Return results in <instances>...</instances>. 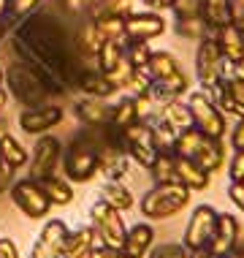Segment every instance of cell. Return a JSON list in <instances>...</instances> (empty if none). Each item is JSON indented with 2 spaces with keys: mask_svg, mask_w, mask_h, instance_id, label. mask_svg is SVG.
<instances>
[{
  "mask_svg": "<svg viewBox=\"0 0 244 258\" xmlns=\"http://www.w3.org/2000/svg\"><path fill=\"white\" fill-rule=\"evenodd\" d=\"M11 49L17 60H25L44 71L62 93L76 85V74L85 68L73 49V38L52 14L36 11L17 22L11 30Z\"/></svg>",
  "mask_w": 244,
  "mask_h": 258,
  "instance_id": "6da1fadb",
  "label": "cell"
},
{
  "mask_svg": "<svg viewBox=\"0 0 244 258\" xmlns=\"http://www.w3.org/2000/svg\"><path fill=\"white\" fill-rule=\"evenodd\" d=\"M6 87H9V93L25 109L49 103L52 95H62V90L44 71H38L36 66H30L25 60H17L14 66H9V71H6Z\"/></svg>",
  "mask_w": 244,
  "mask_h": 258,
  "instance_id": "7a4b0ae2",
  "label": "cell"
},
{
  "mask_svg": "<svg viewBox=\"0 0 244 258\" xmlns=\"http://www.w3.org/2000/svg\"><path fill=\"white\" fill-rule=\"evenodd\" d=\"M62 169L71 182H90L98 174V147L93 128H82L62 152Z\"/></svg>",
  "mask_w": 244,
  "mask_h": 258,
  "instance_id": "3957f363",
  "label": "cell"
},
{
  "mask_svg": "<svg viewBox=\"0 0 244 258\" xmlns=\"http://www.w3.org/2000/svg\"><path fill=\"white\" fill-rule=\"evenodd\" d=\"M187 204H190V190L179 182H166L149 187L138 201V209L146 220H166L171 215L182 212Z\"/></svg>",
  "mask_w": 244,
  "mask_h": 258,
  "instance_id": "277c9868",
  "label": "cell"
},
{
  "mask_svg": "<svg viewBox=\"0 0 244 258\" xmlns=\"http://www.w3.org/2000/svg\"><path fill=\"white\" fill-rule=\"evenodd\" d=\"M190 111H193V125L209 139H222L228 134V125H225V114L214 106L212 95L206 90H193L190 98Z\"/></svg>",
  "mask_w": 244,
  "mask_h": 258,
  "instance_id": "5b68a950",
  "label": "cell"
},
{
  "mask_svg": "<svg viewBox=\"0 0 244 258\" xmlns=\"http://www.w3.org/2000/svg\"><path fill=\"white\" fill-rule=\"evenodd\" d=\"M222 76V52L214 38V30H209L195 46V79H198L201 90H212Z\"/></svg>",
  "mask_w": 244,
  "mask_h": 258,
  "instance_id": "8992f818",
  "label": "cell"
},
{
  "mask_svg": "<svg viewBox=\"0 0 244 258\" xmlns=\"http://www.w3.org/2000/svg\"><path fill=\"white\" fill-rule=\"evenodd\" d=\"M9 196L14 201V207L19 209V212L25 215V218L30 220H44L49 215V209H52V201L46 199L44 187H41L36 179H17V182L11 185Z\"/></svg>",
  "mask_w": 244,
  "mask_h": 258,
  "instance_id": "52a82bcc",
  "label": "cell"
},
{
  "mask_svg": "<svg viewBox=\"0 0 244 258\" xmlns=\"http://www.w3.org/2000/svg\"><path fill=\"white\" fill-rule=\"evenodd\" d=\"M90 220H93V228H95V236L103 242V245H111V247H122L125 242V220H122V212H117L114 207H109L106 201L98 199L93 207H90Z\"/></svg>",
  "mask_w": 244,
  "mask_h": 258,
  "instance_id": "ba28073f",
  "label": "cell"
},
{
  "mask_svg": "<svg viewBox=\"0 0 244 258\" xmlns=\"http://www.w3.org/2000/svg\"><path fill=\"white\" fill-rule=\"evenodd\" d=\"M122 144H125V152H128L130 160H136L138 166L149 169L157 158V144H155V136H152V128L146 120H138L133 125L122 131Z\"/></svg>",
  "mask_w": 244,
  "mask_h": 258,
  "instance_id": "9c48e42d",
  "label": "cell"
},
{
  "mask_svg": "<svg viewBox=\"0 0 244 258\" xmlns=\"http://www.w3.org/2000/svg\"><path fill=\"white\" fill-rule=\"evenodd\" d=\"M214 223H217V209L209 207V204H198L193 209L190 220H187L182 245L187 250H204L214 234Z\"/></svg>",
  "mask_w": 244,
  "mask_h": 258,
  "instance_id": "30bf717a",
  "label": "cell"
},
{
  "mask_svg": "<svg viewBox=\"0 0 244 258\" xmlns=\"http://www.w3.org/2000/svg\"><path fill=\"white\" fill-rule=\"evenodd\" d=\"M62 158V144L60 139L54 136H38L36 147L30 152V179H44V177H52L54 169H57Z\"/></svg>",
  "mask_w": 244,
  "mask_h": 258,
  "instance_id": "8fae6325",
  "label": "cell"
},
{
  "mask_svg": "<svg viewBox=\"0 0 244 258\" xmlns=\"http://www.w3.org/2000/svg\"><path fill=\"white\" fill-rule=\"evenodd\" d=\"M68 231L71 228L65 226V220H46L30 247V258H62V245H65Z\"/></svg>",
  "mask_w": 244,
  "mask_h": 258,
  "instance_id": "7c38bea8",
  "label": "cell"
},
{
  "mask_svg": "<svg viewBox=\"0 0 244 258\" xmlns=\"http://www.w3.org/2000/svg\"><path fill=\"white\" fill-rule=\"evenodd\" d=\"M239 236H241V223L236 220V215L231 212H217V223H214V234L209 239L206 250L214 258L228 255L231 250H236L239 245Z\"/></svg>",
  "mask_w": 244,
  "mask_h": 258,
  "instance_id": "4fadbf2b",
  "label": "cell"
},
{
  "mask_svg": "<svg viewBox=\"0 0 244 258\" xmlns=\"http://www.w3.org/2000/svg\"><path fill=\"white\" fill-rule=\"evenodd\" d=\"M166 33V19L157 11H130L125 17V41H152Z\"/></svg>",
  "mask_w": 244,
  "mask_h": 258,
  "instance_id": "5bb4252c",
  "label": "cell"
},
{
  "mask_svg": "<svg viewBox=\"0 0 244 258\" xmlns=\"http://www.w3.org/2000/svg\"><path fill=\"white\" fill-rule=\"evenodd\" d=\"M62 122V109L54 103H41V106H30L19 114V128L25 134L33 136H44L46 131H52L54 125Z\"/></svg>",
  "mask_w": 244,
  "mask_h": 258,
  "instance_id": "9a60e30c",
  "label": "cell"
},
{
  "mask_svg": "<svg viewBox=\"0 0 244 258\" xmlns=\"http://www.w3.org/2000/svg\"><path fill=\"white\" fill-rule=\"evenodd\" d=\"M76 117L85 128H103L111 120V106L106 103V98L85 95V98L76 101Z\"/></svg>",
  "mask_w": 244,
  "mask_h": 258,
  "instance_id": "2e32d148",
  "label": "cell"
},
{
  "mask_svg": "<svg viewBox=\"0 0 244 258\" xmlns=\"http://www.w3.org/2000/svg\"><path fill=\"white\" fill-rule=\"evenodd\" d=\"M187 90H190V79H187L185 71H177L174 76H166V79H152V85H149L152 98H155V103H160V106L182 98Z\"/></svg>",
  "mask_w": 244,
  "mask_h": 258,
  "instance_id": "e0dca14e",
  "label": "cell"
},
{
  "mask_svg": "<svg viewBox=\"0 0 244 258\" xmlns=\"http://www.w3.org/2000/svg\"><path fill=\"white\" fill-rule=\"evenodd\" d=\"M155 245V228L149 223H136L125 231V242H122V253L128 258H146V253Z\"/></svg>",
  "mask_w": 244,
  "mask_h": 258,
  "instance_id": "ac0fdd59",
  "label": "cell"
},
{
  "mask_svg": "<svg viewBox=\"0 0 244 258\" xmlns=\"http://www.w3.org/2000/svg\"><path fill=\"white\" fill-rule=\"evenodd\" d=\"M76 90H82L85 95H93V98H111V95L117 93V87L109 82L106 74H101L98 68H82L79 74H76Z\"/></svg>",
  "mask_w": 244,
  "mask_h": 258,
  "instance_id": "d6986e66",
  "label": "cell"
},
{
  "mask_svg": "<svg viewBox=\"0 0 244 258\" xmlns=\"http://www.w3.org/2000/svg\"><path fill=\"white\" fill-rule=\"evenodd\" d=\"M177 182L185 185L190 193H198V190H206V187H209V182H212V174L204 171L198 163H195V160L177 155Z\"/></svg>",
  "mask_w": 244,
  "mask_h": 258,
  "instance_id": "ffe728a7",
  "label": "cell"
},
{
  "mask_svg": "<svg viewBox=\"0 0 244 258\" xmlns=\"http://www.w3.org/2000/svg\"><path fill=\"white\" fill-rule=\"evenodd\" d=\"M101 46H103L101 33H98L93 19L87 17L85 22L79 25V30L73 33V49H76V54H79V60H87V57L95 60V54L101 52Z\"/></svg>",
  "mask_w": 244,
  "mask_h": 258,
  "instance_id": "44dd1931",
  "label": "cell"
},
{
  "mask_svg": "<svg viewBox=\"0 0 244 258\" xmlns=\"http://www.w3.org/2000/svg\"><path fill=\"white\" fill-rule=\"evenodd\" d=\"M209 95H212L214 106H217L222 114H233L236 120L244 117V101L236 95V90H233V85L228 79H220L217 85L209 90Z\"/></svg>",
  "mask_w": 244,
  "mask_h": 258,
  "instance_id": "7402d4cb",
  "label": "cell"
},
{
  "mask_svg": "<svg viewBox=\"0 0 244 258\" xmlns=\"http://www.w3.org/2000/svg\"><path fill=\"white\" fill-rule=\"evenodd\" d=\"M214 38H217V46H220V52H222V60H228V62L244 60V33H241L236 25H228V27L214 30Z\"/></svg>",
  "mask_w": 244,
  "mask_h": 258,
  "instance_id": "603a6c76",
  "label": "cell"
},
{
  "mask_svg": "<svg viewBox=\"0 0 244 258\" xmlns=\"http://www.w3.org/2000/svg\"><path fill=\"white\" fill-rule=\"evenodd\" d=\"M95 245V228L79 226L76 231H68L65 245H62V258H87Z\"/></svg>",
  "mask_w": 244,
  "mask_h": 258,
  "instance_id": "cb8c5ba5",
  "label": "cell"
},
{
  "mask_svg": "<svg viewBox=\"0 0 244 258\" xmlns=\"http://www.w3.org/2000/svg\"><path fill=\"white\" fill-rule=\"evenodd\" d=\"M157 114H160V120L169 125V128H174L177 134H182V131L193 128V111H190V103L182 101V98H177V101H171V103H163Z\"/></svg>",
  "mask_w": 244,
  "mask_h": 258,
  "instance_id": "d4e9b609",
  "label": "cell"
},
{
  "mask_svg": "<svg viewBox=\"0 0 244 258\" xmlns=\"http://www.w3.org/2000/svg\"><path fill=\"white\" fill-rule=\"evenodd\" d=\"M195 163L201 166L204 171L214 174L217 169H222V163H225V144H222V139H204V144H201V150L195 152Z\"/></svg>",
  "mask_w": 244,
  "mask_h": 258,
  "instance_id": "484cf974",
  "label": "cell"
},
{
  "mask_svg": "<svg viewBox=\"0 0 244 258\" xmlns=\"http://www.w3.org/2000/svg\"><path fill=\"white\" fill-rule=\"evenodd\" d=\"M231 11H233V0H204L201 19L209 30H220V27L231 25Z\"/></svg>",
  "mask_w": 244,
  "mask_h": 258,
  "instance_id": "4316f807",
  "label": "cell"
},
{
  "mask_svg": "<svg viewBox=\"0 0 244 258\" xmlns=\"http://www.w3.org/2000/svg\"><path fill=\"white\" fill-rule=\"evenodd\" d=\"M90 19L95 22L103 41H125V17L109 14V11H93Z\"/></svg>",
  "mask_w": 244,
  "mask_h": 258,
  "instance_id": "83f0119b",
  "label": "cell"
},
{
  "mask_svg": "<svg viewBox=\"0 0 244 258\" xmlns=\"http://www.w3.org/2000/svg\"><path fill=\"white\" fill-rule=\"evenodd\" d=\"M101 201H106L109 207H114L117 212H125L136 204L133 201V193L122 185V179H106L101 185Z\"/></svg>",
  "mask_w": 244,
  "mask_h": 258,
  "instance_id": "f1b7e54d",
  "label": "cell"
},
{
  "mask_svg": "<svg viewBox=\"0 0 244 258\" xmlns=\"http://www.w3.org/2000/svg\"><path fill=\"white\" fill-rule=\"evenodd\" d=\"M36 182L44 187V193H46V199L52 201L54 207H68L73 201V187L68 179H60V177H44V179H36Z\"/></svg>",
  "mask_w": 244,
  "mask_h": 258,
  "instance_id": "f546056e",
  "label": "cell"
},
{
  "mask_svg": "<svg viewBox=\"0 0 244 258\" xmlns=\"http://www.w3.org/2000/svg\"><path fill=\"white\" fill-rule=\"evenodd\" d=\"M133 122H138V111H136V101H133V95H122L120 101L111 106V120H109V125L114 131H122L128 128V125H133Z\"/></svg>",
  "mask_w": 244,
  "mask_h": 258,
  "instance_id": "4dcf8cb0",
  "label": "cell"
},
{
  "mask_svg": "<svg viewBox=\"0 0 244 258\" xmlns=\"http://www.w3.org/2000/svg\"><path fill=\"white\" fill-rule=\"evenodd\" d=\"M125 57V41H103L101 52L95 54V68L101 74H111Z\"/></svg>",
  "mask_w": 244,
  "mask_h": 258,
  "instance_id": "1f68e13d",
  "label": "cell"
},
{
  "mask_svg": "<svg viewBox=\"0 0 244 258\" xmlns=\"http://www.w3.org/2000/svg\"><path fill=\"white\" fill-rule=\"evenodd\" d=\"M0 160H6L11 169H22V166L30 163V152H27L11 134H6V136H0Z\"/></svg>",
  "mask_w": 244,
  "mask_h": 258,
  "instance_id": "d6a6232c",
  "label": "cell"
},
{
  "mask_svg": "<svg viewBox=\"0 0 244 258\" xmlns=\"http://www.w3.org/2000/svg\"><path fill=\"white\" fill-rule=\"evenodd\" d=\"M149 177L155 179V185L177 182V155L174 152H157L155 163L149 166Z\"/></svg>",
  "mask_w": 244,
  "mask_h": 258,
  "instance_id": "836d02e7",
  "label": "cell"
},
{
  "mask_svg": "<svg viewBox=\"0 0 244 258\" xmlns=\"http://www.w3.org/2000/svg\"><path fill=\"white\" fill-rule=\"evenodd\" d=\"M177 71H182V66L171 52H152L149 62H146V74L152 79H166V76H174Z\"/></svg>",
  "mask_w": 244,
  "mask_h": 258,
  "instance_id": "e575fe53",
  "label": "cell"
},
{
  "mask_svg": "<svg viewBox=\"0 0 244 258\" xmlns=\"http://www.w3.org/2000/svg\"><path fill=\"white\" fill-rule=\"evenodd\" d=\"M204 134H201L198 128H187L182 134H177V142H174V155L179 158H195V152L201 150V144H204Z\"/></svg>",
  "mask_w": 244,
  "mask_h": 258,
  "instance_id": "d590c367",
  "label": "cell"
},
{
  "mask_svg": "<svg viewBox=\"0 0 244 258\" xmlns=\"http://www.w3.org/2000/svg\"><path fill=\"white\" fill-rule=\"evenodd\" d=\"M149 57H152L149 41H125V60L133 68H146Z\"/></svg>",
  "mask_w": 244,
  "mask_h": 258,
  "instance_id": "8d00e7d4",
  "label": "cell"
},
{
  "mask_svg": "<svg viewBox=\"0 0 244 258\" xmlns=\"http://www.w3.org/2000/svg\"><path fill=\"white\" fill-rule=\"evenodd\" d=\"M174 30L187 41H201L209 33V27L204 25V19H174Z\"/></svg>",
  "mask_w": 244,
  "mask_h": 258,
  "instance_id": "74e56055",
  "label": "cell"
},
{
  "mask_svg": "<svg viewBox=\"0 0 244 258\" xmlns=\"http://www.w3.org/2000/svg\"><path fill=\"white\" fill-rule=\"evenodd\" d=\"M146 255L149 258H187L190 250L182 242H160V245H152V250Z\"/></svg>",
  "mask_w": 244,
  "mask_h": 258,
  "instance_id": "f35d334b",
  "label": "cell"
},
{
  "mask_svg": "<svg viewBox=\"0 0 244 258\" xmlns=\"http://www.w3.org/2000/svg\"><path fill=\"white\" fill-rule=\"evenodd\" d=\"M201 9H204V0H174L171 3L174 19H201Z\"/></svg>",
  "mask_w": 244,
  "mask_h": 258,
  "instance_id": "ab89813d",
  "label": "cell"
},
{
  "mask_svg": "<svg viewBox=\"0 0 244 258\" xmlns=\"http://www.w3.org/2000/svg\"><path fill=\"white\" fill-rule=\"evenodd\" d=\"M41 9V0H9V17L22 22L30 14H36Z\"/></svg>",
  "mask_w": 244,
  "mask_h": 258,
  "instance_id": "60d3db41",
  "label": "cell"
},
{
  "mask_svg": "<svg viewBox=\"0 0 244 258\" xmlns=\"http://www.w3.org/2000/svg\"><path fill=\"white\" fill-rule=\"evenodd\" d=\"M60 3H62V9L76 14V17H90L95 11L98 0H60Z\"/></svg>",
  "mask_w": 244,
  "mask_h": 258,
  "instance_id": "b9f144b4",
  "label": "cell"
},
{
  "mask_svg": "<svg viewBox=\"0 0 244 258\" xmlns=\"http://www.w3.org/2000/svg\"><path fill=\"white\" fill-rule=\"evenodd\" d=\"M228 179L231 182H244V150H233L231 163H228Z\"/></svg>",
  "mask_w": 244,
  "mask_h": 258,
  "instance_id": "7bdbcfd3",
  "label": "cell"
},
{
  "mask_svg": "<svg viewBox=\"0 0 244 258\" xmlns=\"http://www.w3.org/2000/svg\"><path fill=\"white\" fill-rule=\"evenodd\" d=\"M220 79L244 82V60H239V62H228V60H222V76H220Z\"/></svg>",
  "mask_w": 244,
  "mask_h": 258,
  "instance_id": "ee69618b",
  "label": "cell"
},
{
  "mask_svg": "<svg viewBox=\"0 0 244 258\" xmlns=\"http://www.w3.org/2000/svg\"><path fill=\"white\" fill-rule=\"evenodd\" d=\"M87 258H128L122 253V247H111V245H93V250H90Z\"/></svg>",
  "mask_w": 244,
  "mask_h": 258,
  "instance_id": "f6af8a7d",
  "label": "cell"
},
{
  "mask_svg": "<svg viewBox=\"0 0 244 258\" xmlns=\"http://www.w3.org/2000/svg\"><path fill=\"white\" fill-rule=\"evenodd\" d=\"M14 171H17V169H11L6 160H0V193H9L11 185L17 182V179H14Z\"/></svg>",
  "mask_w": 244,
  "mask_h": 258,
  "instance_id": "bcb514c9",
  "label": "cell"
},
{
  "mask_svg": "<svg viewBox=\"0 0 244 258\" xmlns=\"http://www.w3.org/2000/svg\"><path fill=\"white\" fill-rule=\"evenodd\" d=\"M228 199L236 204L239 212H244V182H231L228 185Z\"/></svg>",
  "mask_w": 244,
  "mask_h": 258,
  "instance_id": "7dc6e473",
  "label": "cell"
},
{
  "mask_svg": "<svg viewBox=\"0 0 244 258\" xmlns=\"http://www.w3.org/2000/svg\"><path fill=\"white\" fill-rule=\"evenodd\" d=\"M231 147L233 150H244V117H239L231 131Z\"/></svg>",
  "mask_w": 244,
  "mask_h": 258,
  "instance_id": "c3c4849f",
  "label": "cell"
},
{
  "mask_svg": "<svg viewBox=\"0 0 244 258\" xmlns=\"http://www.w3.org/2000/svg\"><path fill=\"white\" fill-rule=\"evenodd\" d=\"M231 25H236L244 33V0H233V11H231Z\"/></svg>",
  "mask_w": 244,
  "mask_h": 258,
  "instance_id": "681fc988",
  "label": "cell"
},
{
  "mask_svg": "<svg viewBox=\"0 0 244 258\" xmlns=\"http://www.w3.org/2000/svg\"><path fill=\"white\" fill-rule=\"evenodd\" d=\"M0 258H19V247L14 239H0Z\"/></svg>",
  "mask_w": 244,
  "mask_h": 258,
  "instance_id": "f907efd6",
  "label": "cell"
},
{
  "mask_svg": "<svg viewBox=\"0 0 244 258\" xmlns=\"http://www.w3.org/2000/svg\"><path fill=\"white\" fill-rule=\"evenodd\" d=\"M141 3L149 6V11H166V9H171L174 0H141Z\"/></svg>",
  "mask_w": 244,
  "mask_h": 258,
  "instance_id": "816d5d0a",
  "label": "cell"
},
{
  "mask_svg": "<svg viewBox=\"0 0 244 258\" xmlns=\"http://www.w3.org/2000/svg\"><path fill=\"white\" fill-rule=\"evenodd\" d=\"M187 258H214V255L204 247V250H190V255H187Z\"/></svg>",
  "mask_w": 244,
  "mask_h": 258,
  "instance_id": "f5cc1de1",
  "label": "cell"
},
{
  "mask_svg": "<svg viewBox=\"0 0 244 258\" xmlns=\"http://www.w3.org/2000/svg\"><path fill=\"white\" fill-rule=\"evenodd\" d=\"M6 103H9V90H3V87H0V114H3Z\"/></svg>",
  "mask_w": 244,
  "mask_h": 258,
  "instance_id": "db71d44e",
  "label": "cell"
},
{
  "mask_svg": "<svg viewBox=\"0 0 244 258\" xmlns=\"http://www.w3.org/2000/svg\"><path fill=\"white\" fill-rule=\"evenodd\" d=\"M9 36V19H0V41Z\"/></svg>",
  "mask_w": 244,
  "mask_h": 258,
  "instance_id": "11a10c76",
  "label": "cell"
},
{
  "mask_svg": "<svg viewBox=\"0 0 244 258\" xmlns=\"http://www.w3.org/2000/svg\"><path fill=\"white\" fill-rule=\"evenodd\" d=\"M9 17V0H0V19Z\"/></svg>",
  "mask_w": 244,
  "mask_h": 258,
  "instance_id": "9f6ffc18",
  "label": "cell"
},
{
  "mask_svg": "<svg viewBox=\"0 0 244 258\" xmlns=\"http://www.w3.org/2000/svg\"><path fill=\"white\" fill-rule=\"evenodd\" d=\"M222 258H244V247H236V250H231V253L222 255Z\"/></svg>",
  "mask_w": 244,
  "mask_h": 258,
  "instance_id": "6f0895ef",
  "label": "cell"
},
{
  "mask_svg": "<svg viewBox=\"0 0 244 258\" xmlns=\"http://www.w3.org/2000/svg\"><path fill=\"white\" fill-rule=\"evenodd\" d=\"M6 134H9V125H6L3 120H0V136H6Z\"/></svg>",
  "mask_w": 244,
  "mask_h": 258,
  "instance_id": "680465c9",
  "label": "cell"
},
{
  "mask_svg": "<svg viewBox=\"0 0 244 258\" xmlns=\"http://www.w3.org/2000/svg\"><path fill=\"white\" fill-rule=\"evenodd\" d=\"M3 85H6V71L0 68V87H3Z\"/></svg>",
  "mask_w": 244,
  "mask_h": 258,
  "instance_id": "91938a15",
  "label": "cell"
}]
</instances>
